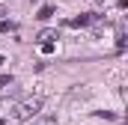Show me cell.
I'll return each mask as SVG.
<instances>
[{"label":"cell","mask_w":128,"mask_h":125,"mask_svg":"<svg viewBox=\"0 0 128 125\" xmlns=\"http://www.w3.org/2000/svg\"><path fill=\"white\" fill-rule=\"evenodd\" d=\"M39 107H42V101H39V98H33V101H24V104H18L15 116H18V119H27V116H33V113H39Z\"/></svg>","instance_id":"6da1fadb"},{"label":"cell","mask_w":128,"mask_h":125,"mask_svg":"<svg viewBox=\"0 0 128 125\" xmlns=\"http://www.w3.org/2000/svg\"><path fill=\"white\" fill-rule=\"evenodd\" d=\"M54 39H60L57 30H42L39 36H36V42H39V45H48V42H54Z\"/></svg>","instance_id":"7a4b0ae2"},{"label":"cell","mask_w":128,"mask_h":125,"mask_svg":"<svg viewBox=\"0 0 128 125\" xmlns=\"http://www.w3.org/2000/svg\"><path fill=\"white\" fill-rule=\"evenodd\" d=\"M36 18H39V21H51V18H54V6H42Z\"/></svg>","instance_id":"3957f363"},{"label":"cell","mask_w":128,"mask_h":125,"mask_svg":"<svg viewBox=\"0 0 128 125\" xmlns=\"http://www.w3.org/2000/svg\"><path fill=\"white\" fill-rule=\"evenodd\" d=\"M18 30V24L15 21H6V18H0V33H15Z\"/></svg>","instance_id":"277c9868"},{"label":"cell","mask_w":128,"mask_h":125,"mask_svg":"<svg viewBox=\"0 0 128 125\" xmlns=\"http://www.w3.org/2000/svg\"><path fill=\"white\" fill-rule=\"evenodd\" d=\"M9 84H12V74H0V90L9 86Z\"/></svg>","instance_id":"5b68a950"},{"label":"cell","mask_w":128,"mask_h":125,"mask_svg":"<svg viewBox=\"0 0 128 125\" xmlns=\"http://www.w3.org/2000/svg\"><path fill=\"white\" fill-rule=\"evenodd\" d=\"M3 62H6V57H3V54H0V66H3Z\"/></svg>","instance_id":"8992f818"},{"label":"cell","mask_w":128,"mask_h":125,"mask_svg":"<svg viewBox=\"0 0 128 125\" xmlns=\"http://www.w3.org/2000/svg\"><path fill=\"white\" fill-rule=\"evenodd\" d=\"M96 3H107V0H96Z\"/></svg>","instance_id":"52a82bcc"}]
</instances>
